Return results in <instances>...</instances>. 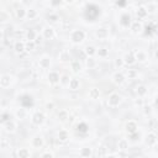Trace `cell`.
Returning <instances> with one entry per match:
<instances>
[{
    "instance_id": "14",
    "label": "cell",
    "mask_w": 158,
    "mask_h": 158,
    "mask_svg": "<svg viewBox=\"0 0 158 158\" xmlns=\"http://www.w3.org/2000/svg\"><path fill=\"white\" fill-rule=\"evenodd\" d=\"M3 126H4V129H5V131L6 132H9V134H13V132H15L16 131V122L15 121H13V120H10V121H8V122H5V123H3Z\"/></svg>"
},
{
    "instance_id": "13",
    "label": "cell",
    "mask_w": 158,
    "mask_h": 158,
    "mask_svg": "<svg viewBox=\"0 0 158 158\" xmlns=\"http://www.w3.org/2000/svg\"><path fill=\"white\" fill-rule=\"evenodd\" d=\"M145 141H146V145H147V146L152 147V146H154V145L157 143L158 138H157V135H156L154 132H149V134H147Z\"/></svg>"
},
{
    "instance_id": "35",
    "label": "cell",
    "mask_w": 158,
    "mask_h": 158,
    "mask_svg": "<svg viewBox=\"0 0 158 158\" xmlns=\"http://www.w3.org/2000/svg\"><path fill=\"white\" fill-rule=\"evenodd\" d=\"M97 48L94 47V46H88L86 48H85V54L88 56V57H93L94 54H97Z\"/></svg>"
},
{
    "instance_id": "36",
    "label": "cell",
    "mask_w": 158,
    "mask_h": 158,
    "mask_svg": "<svg viewBox=\"0 0 158 158\" xmlns=\"http://www.w3.org/2000/svg\"><path fill=\"white\" fill-rule=\"evenodd\" d=\"M26 14H27V10H25L24 8H19V9L16 10V16H17L20 20L26 19Z\"/></svg>"
},
{
    "instance_id": "45",
    "label": "cell",
    "mask_w": 158,
    "mask_h": 158,
    "mask_svg": "<svg viewBox=\"0 0 158 158\" xmlns=\"http://www.w3.org/2000/svg\"><path fill=\"white\" fill-rule=\"evenodd\" d=\"M69 80H71V78H68L67 75L61 77V83H62V84H68V83H69Z\"/></svg>"
},
{
    "instance_id": "19",
    "label": "cell",
    "mask_w": 158,
    "mask_h": 158,
    "mask_svg": "<svg viewBox=\"0 0 158 158\" xmlns=\"http://www.w3.org/2000/svg\"><path fill=\"white\" fill-rule=\"evenodd\" d=\"M15 116H16V119L17 120H25L26 119V116H27V111H26V109L25 108H19L16 111H15Z\"/></svg>"
},
{
    "instance_id": "53",
    "label": "cell",
    "mask_w": 158,
    "mask_h": 158,
    "mask_svg": "<svg viewBox=\"0 0 158 158\" xmlns=\"http://www.w3.org/2000/svg\"><path fill=\"white\" fill-rule=\"evenodd\" d=\"M51 4H52V5H61L62 3H61V2H52Z\"/></svg>"
},
{
    "instance_id": "27",
    "label": "cell",
    "mask_w": 158,
    "mask_h": 158,
    "mask_svg": "<svg viewBox=\"0 0 158 158\" xmlns=\"http://www.w3.org/2000/svg\"><path fill=\"white\" fill-rule=\"evenodd\" d=\"M136 14H137L138 19H145V17L148 15V11H147V9H146L145 6H140V8L136 10Z\"/></svg>"
},
{
    "instance_id": "21",
    "label": "cell",
    "mask_w": 158,
    "mask_h": 158,
    "mask_svg": "<svg viewBox=\"0 0 158 158\" xmlns=\"http://www.w3.org/2000/svg\"><path fill=\"white\" fill-rule=\"evenodd\" d=\"M117 149H119V151H126V149H129V141L126 140V138L119 140V142H117Z\"/></svg>"
},
{
    "instance_id": "51",
    "label": "cell",
    "mask_w": 158,
    "mask_h": 158,
    "mask_svg": "<svg viewBox=\"0 0 158 158\" xmlns=\"http://www.w3.org/2000/svg\"><path fill=\"white\" fill-rule=\"evenodd\" d=\"M119 6H123V5H126V2H119V3H116Z\"/></svg>"
},
{
    "instance_id": "9",
    "label": "cell",
    "mask_w": 158,
    "mask_h": 158,
    "mask_svg": "<svg viewBox=\"0 0 158 158\" xmlns=\"http://www.w3.org/2000/svg\"><path fill=\"white\" fill-rule=\"evenodd\" d=\"M39 66H40V68H42V69H48V68L51 67V58H50L48 56L41 57L40 61H39Z\"/></svg>"
},
{
    "instance_id": "24",
    "label": "cell",
    "mask_w": 158,
    "mask_h": 158,
    "mask_svg": "<svg viewBox=\"0 0 158 158\" xmlns=\"http://www.w3.org/2000/svg\"><path fill=\"white\" fill-rule=\"evenodd\" d=\"M32 146L35 148H41L43 146V138L41 136H35L32 138Z\"/></svg>"
},
{
    "instance_id": "32",
    "label": "cell",
    "mask_w": 158,
    "mask_h": 158,
    "mask_svg": "<svg viewBox=\"0 0 158 158\" xmlns=\"http://www.w3.org/2000/svg\"><path fill=\"white\" fill-rule=\"evenodd\" d=\"M136 93H137V95H138L140 98H142V97H145L146 94H147V88H146L145 85H138V86L136 88Z\"/></svg>"
},
{
    "instance_id": "38",
    "label": "cell",
    "mask_w": 158,
    "mask_h": 158,
    "mask_svg": "<svg viewBox=\"0 0 158 158\" xmlns=\"http://www.w3.org/2000/svg\"><path fill=\"white\" fill-rule=\"evenodd\" d=\"M36 47V43L34 41H27L26 42V52H31V51H34Z\"/></svg>"
},
{
    "instance_id": "47",
    "label": "cell",
    "mask_w": 158,
    "mask_h": 158,
    "mask_svg": "<svg viewBox=\"0 0 158 158\" xmlns=\"http://www.w3.org/2000/svg\"><path fill=\"white\" fill-rule=\"evenodd\" d=\"M146 9H147V11H148V13H153V11H154V9H156V6H154V5H152V4H148Z\"/></svg>"
},
{
    "instance_id": "2",
    "label": "cell",
    "mask_w": 158,
    "mask_h": 158,
    "mask_svg": "<svg viewBox=\"0 0 158 158\" xmlns=\"http://www.w3.org/2000/svg\"><path fill=\"white\" fill-rule=\"evenodd\" d=\"M120 103H121V95H120V94L112 93V94H110V95H109V98H108V105L110 108H116V106L120 105Z\"/></svg>"
},
{
    "instance_id": "25",
    "label": "cell",
    "mask_w": 158,
    "mask_h": 158,
    "mask_svg": "<svg viewBox=\"0 0 158 158\" xmlns=\"http://www.w3.org/2000/svg\"><path fill=\"white\" fill-rule=\"evenodd\" d=\"M68 138H69V134L67 130H61L58 132V140L61 142H66V141H68Z\"/></svg>"
},
{
    "instance_id": "22",
    "label": "cell",
    "mask_w": 158,
    "mask_h": 158,
    "mask_svg": "<svg viewBox=\"0 0 158 158\" xmlns=\"http://www.w3.org/2000/svg\"><path fill=\"white\" fill-rule=\"evenodd\" d=\"M79 154H80L82 158H90L91 154H93V149H91L90 147H83V148L80 149Z\"/></svg>"
},
{
    "instance_id": "3",
    "label": "cell",
    "mask_w": 158,
    "mask_h": 158,
    "mask_svg": "<svg viewBox=\"0 0 158 158\" xmlns=\"http://www.w3.org/2000/svg\"><path fill=\"white\" fill-rule=\"evenodd\" d=\"M120 25L122 27H130L131 24H132V19H131V15L129 13H123L121 16H120Z\"/></svg>"
},
{
    "instance_id": "34",
    "label": "cell",
    "mask_w": 158,
    "mask_h": 158,
    "mask_svg": "<svg viewBox=\"0 0 158 158\" xmlns=\"http://www.w3.org/2000/svg\"><path fill=\"white\" fill-rule=\"evenodd\" d=\"M26 37H27V41H34L35 42V40L37 39V35L34 30H28L26 32Z\"/></svg>"
},
{
    "instance_id": "18",
    "label": "cell",
    "mask_w": 158,
    "mask_h": 158,
    "mask_svg": "<svg viewBox=\"0 0 158 158\" xmlns=\"http://www.w3.org/2000/svg\"><path fill=\"white\" fill-rule=\"evenodd\" d=\"M68 88H69V90H73V91L78 90V89L80 88V82H79V79H77V78H71V80H69V83H68Z\"/></svg>"
},
{
    "instance_id": "46",
    "label": "cell",
    "mask_w": 158,
    "mask_h": 158,
    "mask_svg": "<svg viewBox=\"0 0 158 158\" xmlns=\"http://www.w3.org/2000/svg\"><path fill=\"white\" fill-rule=\"evenodd\" d=\"M135 105L136 106H143V99L142 98H137L135 100Z\"/></svg>"
},
{
    "instance_id": "23",
    "label": "cell",
    "mask_w": 158,
    "mask_h": 158,
    "mask_svg": "<svg viewBox=\"0 0 158 158\" xmlns=\"http://www.w3.org/2000/svg\"><path fill=\"white\" fill-rule=\"evenodd\" d=\"M99 97H100V90L98 88H91L89 90V98L91 100H97L99 99Z\"/></svg>"
},
{
    "instance_id": "50",
    "label": "cell",
    "mask_w": 158,
    "mask_h": 158,
    "mask_svg": "<svg viewBox=\"0 0 158 158\" xmlns=\"http://www.w3.org/2000/svg\"><path fill=\"white\" fill-rule=\"evenodd\" d=\"M46 108H47L48 110H52V109L54 108V104H53V103H47V104H46Z\"/></svg>"
},
{
    "instance_id": "11",
    "label": "cell",
    "mask_w": 158,
    "mask_h": 158,
    "mask_svg": "<svg viewBox=\"0 0 158 158\" xmlns=\"http://www.w3.org/2000/svg\"><path fill=\"white\" fill-rule=\"evenodd\" d=\"M47 78H48V82H50L51 84H57V83L61 82V75H59V73H58V72H54V71L50 72L48 75H47Z\"/></svg>"
},
{
    "instance_id": "55",
    "label": "cell",
    "mask_w": 158,
    "mask_h": 158,
    "mask_svg": "<svg viewBox=\"0 0 158 158\" xmlns=\"http://www.w3.org/2000/svg\"><path fill=\"white\" fill-rule=\"evenodd\" d=\"M154 54H156V58H157V59H158V48H157V50H156V52H154Z\"/></svg>"
},
{
    "instance_id": "7",
    "label": "cell",
    "mask_w": 158,
    "mask_h": 158,
    "mask_svg": "<svg viewBox=\"0 0 158 158\" xmlns=\"http://www.w3.org/2000/svg\"><path fill=\"white\" fill-rule=\"evenodd\" d=\"M42 36L46 40H52V39H54L56 32H54V30L52 27L47 26V27H43V30H42Z\"/></svg>"
},
{
    "instance_id": "20",
    "label": "cell",
    "mask_w": 158,
    "mask_h": 158,
    "mask_svg": "<svg viewBox=\"0 0 158 158\" xmlns=\"http://www.w3.org/2000/svg\"><path fill=\"white\" fill-rule=\"evenodd\" d=\"M30 156H31V153H30L28 148L21 147L17 149V158H30Z\"/></svg>"
},
{
    "instance_id": "26",
    "label": "cell",
    "mask_w": 158,
    "mask_h": 158,
    "mask_svg": "<svg viewBox=\"0 0 158 158\" xmlns=\"http://www.w3.org/2000/svg\"><path fill=\"white\" fill-rule=\"evenodd\" d=\"M85 66H86V68H89V69L95 68V67H97V61L94 59L93 57H86V59H85Z\"/></svg>"
},
{
    "instance_id": "16",
    "label": "cell",
    "mask_w": 158,
    "mask_h": 158,
    "mask_svg": "<svg viewBox=\"0 0 158 158\" xmlns=\"http://www.w3.org/2000/svg\"><path fill=\"white\" fill-rule=\"evenodd\" d=\"M135 57H136V61H138L140 63H145L147 61V58H148L147 53L145 51H142V50H137L135 52Z\"/></svg>"
},
{
    "instance_id": "1",
    "label": "cell",
    "mask_w": 158,
    "mask_h": 158,
    "mask_svg": "<svg viewBox=\"0 0 158 158\" xmlns=\"http://www.w3.org/2000/svg\"><path fill=\"white\" fill-rule=\"evenodd\" d=\"M84 40H85V32L83 30H74L71 35V41L75 45L82 43Z\"/></svg>"
},
{
    "instance_id": "29",
    "label": "cell",
    "mask_w": 158,
    "mask_h": 158,
    "mask_svg": "<svg viewBox=\"0 0 158 158\" xmlns=\"http://www.w3.org/2000/svg\"><path fill=\"white\" fill-rule=\"evenodd\" d=\"M77 131L78 132H82V134H86L89 131V127H88V125L85 122H79L77 125Z\"/></svg>"
},
{
    "instance_id": "31",
    "label": "cell",
    "mask_w": 158,
    "mask_h": 158,
    "mask_svg": "<svg viewBox=\"0 0 158 158\" xmlns=\"http://www.w3.org/2000/svg\"><path fill=\"white\" fill-rule=\"evenodd\" d=\"M37 15H39L37 10H35V9H28V10H27V14H26V19H28V20H35V19L37 17Z\"/></svg>"
},
{
    "instance_id": "12",
    "label": "cell",
    "mask_w": 158,
    "mask_h": 158,
    "mask_svg": "<svg viewBox=\"0 0 158 158\" xmlns=\"http://www.w3.org/2000/svg\"><path fill=\"white\" fill-rule=\"evenodd\" d=\"M112 80H114V83H115L116 85H122V84L125 83L126 78H125L123 73L116 72V73H114V75H112Z\"/></svg>"
},
{
    "instance_id": "41",
    "label": "cell",
    "mask_w": 158,
    "mask_h": 158,
    "mask_svg": "<svg viewBox=\"0 0 158 158\" xmlns=\"http://www.w3.org/2000/svg\"><path fill=\"white\" fill-rule=\"evenodd\" d=\"M137 77V71L136 69H129L127 71V78L129 79H135Z\"/></svg>"
},
{
    "instance_id": "10",
    "label": "cell",
    "mask_w": 158,
    "mask_h": 158,
    "mask_svg": "<svg viewBox=\"0 0 158 158\" xmlns=\"http://www.w3.org/2000/svg\"><path fill=\"white\" fill-rule=\"evenodd\" d=\"M130 30H131L132 34L137 35V34H141V32H142L143 26H142V24H141L140 21H134V22L131 24V26H130Z\"/></svg>"
},
{
    "instance_id": "48",
    "label": "cell",
    "mask_w": 158,
    "mask_h": 158,
    "mask_svg": "<svg viewBox=\"0 0 158 158\" xmlns=\"http://www.w3.org/2000/svg\"><path fill=\"white\" fill-rule=\"evenodd\" d=\"M41 158H53V154L50 153V152H45V153L41 156Z\"/></svg>"
},
{
    "instance_id": "52",
    "label": "cell",
    "mask_w": 158,
    "mask_h": 158,
    "mask_svg": "<svg viewBox=\"0 0 158 158\" xmlns=\"http://www.w3.org/2000/svg\"><path fill=\"white\" fill-rule=\"evenodd\" d=\"M40 42H41V37H40V36H37V39L35 40V43L37 45V43H40Z\"/></svg>"
},
{
    "instance_id": "49",
    "label": "cell",
    "mask_w": 158,
    "mask_h": 158,
    "mask_svg": "<svg viewBox=\"0 0 158 158\" xmlns=\"http://www.w3.org/2000/svg\"><path fill=\"white\" fill-rule=\"evenodd\" d=\"M145 115H149L151 112H152V108L151 106H145Z\"/></svg>"
},
{
    "instance_id": "54",
    "label": "cell",
    "mask_w": 158,
    "mask_h": 158,
    "mask_svg": "<svg viewBox=\"0 0 158 158\" xmlns=\"http://www.w3.org/2000/svg\"><path fill=\"white\" fill-rule=\"evenodd\" d=\"M106 158H117L115 154H109V156H106Z\"/></svg>"
},
{
    "instance_id": "5",
    "label": "cell",
    "mask_w": 158,
    "mask_h": 158,
    "mask_svg": "<svg viewBox=\"0 0 158 158\" xmlns=\"http://www.w3.org/2000/svg\"><path fill=\"white\" fill-rule=\"evenodd\" d=\"M125 129H126V131L129 132V135L136 134V132H137V129H138L137 122H136V121H134V120H130L129 122H126V125H125Z\"/></svg>"
},
{
    "instance_id": "56",
    "label": "cell",
    "mask_w": 158,
    "mask_h": 158,
    "mask_svg": "<svg viewBox=\"0 0 158 158\" xmlns=\"http://www.w3.org/2000/svg\"><path fill=\"white\" fill-rule=\"evenodd\" d=\"M134 158H143V157H141V156H136V157H134Z\"/></svg>"
},
{
    "instance_id": "43",
    "label": "cell",
    "mask_w": 158,
    "mask_h": 158,
    "mask_svg": "<svg viewBox=\"0 0 158 158\" xmlns=\"http://www.w3.org/2000/svg\"><path fill=\"white\" fill-rule=\"evenodd\" d=\"M8 20V15L5 11H0V21L2 22H5Z\"/></svg>"
},
{
    "instance_id": "6",
    "label": "cell",
    "mask_w": 158,
    "mask_h": 158,
    "mask_svg": "<svg viewBox=\"0 0 158 158\" xmlns=\"http://www.w3.org/2000/svg\"><path fill=\"white\" fill-rule=\"evenodd\" d=\"M32 123L34 125H36V126H40V125H42L43 122H45V115H43V112H41V111H37V112H35L34 115H32Z\"/></svg>"
},
{
    "instance_id": "33",
    "label": "cell",
    "mask_w": 158,
    "mask_h": 158,
    "mask_svg": "<svg viewBox=\"0 0 158 158\" xmlns=\"http://www.w3.org/2000/svg\"><path fill=\"white\" fill-rule=\"evenodd\" d=\"M58 58H59V61H62V62H68V61H69V52H68L67 50L62 51V52L59 53Z\"/></svg>"
},
{
    "instance_id": "40",
    "label": "cell",
    "mask_w": 158,
    "mask_h": 158,
    "mask_svg": "<svg viewBox=\"0 0 158 158\" xmlns=\"http://www.w3.org/2000/svg\"><path fill=\"white\" fill-rule=\"evenodd\" d=\"M47 19H48V22H52V24L59 21V16H58L57 14H50V15L47 16Z\"/></svg>"
},
{
    "instance_id": "28",
    "label": "cell",
    "mask_w": 158,
    "mask_h": 158,
    "mask_svg": "<svg viewBox=\"0 0 158 158\" xmlns=\"http://www.w3.org/2000/svg\"><path fill=\"white\" fill-rule=\"evenodd\" d=\"M69 119V115H68V111L67 110H59L58 112V120L62 121V122H64Z\"/></svg>"
},
{
    "instance_id": "8",
    "label": "cell",
    "mask_w": 158,
    "mask_h": 158,
    "mask_svg": "<svg viewBox=\"0 0 158 158\" xmlns=\"http://www.w3.org/2000/svg\"><path fill=\"white\" fill-rule=\"evenodd\" d=\"M123 62H125V64H127V66H132L134 63L136 62V57H135V53L132 51L127 52L125 56H123Z\"/></svg>"
},
{
    "instance_id": "39",
    "label": "cell",
    "mask_w": 158,
    "mask_h": 158,
    "mask_svg": "<svg viewBox=\"0 0 158 158\" xmlns=\"http://www.w3.org/2000/svg\"><path fill=\"white\" fill-rule=\"evenodd\" d=\"M123 66H125L123 58H116V59H115V67H116L117 69H122Z\"/></svg>"
},
{
    "instance_id": "17",
    "label": "cell",
    "mask_w": 158,
    "mask_h": 158,
    "mask_svg": "<svg viewBox=\"0 0 158 158\" xmlns=\"http://www.w3.org/2000/svg\"><path fill=\"white\" fill-rule=\"evenodd\" d=\"M14 50L16 53H22L26 51V42L24 41H16L14 45Z\"/></svg>"
},
{
    "instance_id": "42",
    "label": "cell",
    "mask_w": 158,
    "mask_h": 158,
    "mask_svg": "<svg viewBox=\"0 0 158 158\" xmlns=\"http://www.w3.org/2000/svg\"><path fill=\"white\" fill-rule=\"evenodd\" d=\"M8 145H10V142L8 141V138H2V141H0V147H2L3 149H5L6 147H8Z\"/></svg>"
},
{
    "instance_id": "4",
    "label": "cell",
    "mask_w": 158,
    "mask_h": 158,
    "mask_svg": "<svg viewBox=\"0 0 158 158\" xmlns=\"http://www.w3.org/2000/svg\"><path fill=\"white\" fill-rule=\"evenodd\" d=\"M11 83H13V77L10 74H3L0 77V86L3 89L9 88L11 85Z\"/></svg>"
},
{
    "instance_id": "15",
    "label": "cell",
    "mask_w": 158,
    "mask_h": 158,
    "mask_svg": "<svg viewBox=\"0 0 158 158\" xmlns=\"http://www.w3.org/2000/svg\"><path fill=\"white\" fill-rule=\"evenodd\" d=\"M97 37L99 40H105L108 36H109V28L108 27H99L97 30Z\"/></svg>"
},
{
    "instance_id": "37",
    "label": "cell",
    "mask_w": 158,
    "mask_h": 158,
    "mask_svg": "<svg viewBox=\"0 0 158 158\" xmlns=\"http://www.w3.org/2000/svg\"><path fill=\"white\" fill-rule=\"evenodd\" d=\"M97 54H98L100 58H105V57L109 56V50L105 48V47H101V48H99V50L97 51Z\"/></svg>"
},
{
    "instance_id": "44",
    "label": "cell",
    "mask_w": 158,
    "mask_h": 158,
    "mask_svg": "<svg viewBox=\"0 0 158 158\" xmlns=\"http://www.w3.org/2000/svg\"><path fill=\"white\" fill-rule=\"evenodd\" d=\"M8 121H10V115H9V114H3V115H2V122L5 123V122H8Z\"/></svg>"
},
{
    "instance_id": "30",
    "label": "cell",
    "mask_w": 158,
    "mask_h": 158,
    "mask_svg": "<svg viewBox=\"0 0 158 158\" xmlns=\"http://www.w3.org/2000/svg\"><path fill=\"white\" fill-rule=\"evenodd\" d=\"M71 68H72V71H73L74 73L80 72V71H82V64H80V62H79V61H73V62L71 63Z\"/></svg>"
}]
</instances>
